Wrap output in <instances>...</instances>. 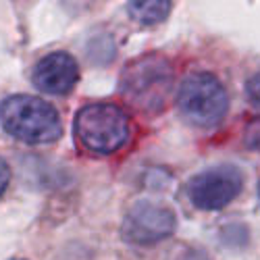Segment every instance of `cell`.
<instances>
[{
  "mask_svg": "<svg viewBox=\"0 0 260 260\" xmlns=\"http://www.w3.org/2000/svg\"><path fill=\"white\" fill-rule=\"evenodd\" d=\"M173 67L167 56L150 52L127 62L121 71L119 92L127 104L144 115H156L162 111L167 96L173 88Z\"/></svg>",
  "mask_w": 260,
  "mask_h": 260,
  "instance_id": "obj_1",
  "label": "cell"
},
{
  "mask_svg": "<svg viewBox=\"0 0 260 260\" xmlns=\"http://www.w3.org/2000/svg\"><path fill=\"white\" fill-rule=\"evenodd\" d=\"M0 123L5 132L25 144H52L62 136L56 108L38 96L15 94L0 104Z\"/></svg>",
  "mask_w": 260,
  "mask_h": 260,
  "instance_id": "obj_2",
  "label": "cell"
},
{
  "mask_svg": "<svg viewBox=\"0 0 260 260\" xmlns=\"http://www.w3.org/2000/svg\"><path fill=\"white\" fill-rule=\"evenodd\" d=\"M73 134L90 152L113 154L129 140V117L115 102H92L77 111Z\"/></svg>",
  "mask_w": 260,
  "mask_h": 260,
  "instance_id": "obj_3",
  "label": "cell"
},
{
  "mask_svg": "<svg viewBox=\"0 0 260 260\" xmlns=\"http://www.w3.org/2000/svg\"><path fill=\"white\" fill-rule=\"evenodd\" d=\"M177 106L181 117L196 127L219 125L229 108L223 83L212 73H189L177 90Z\"/></svg>",
  "mask_w": 260,
  "mask_h": 260,
  "instance_id": "obj_4",
  "label": "cell"
},
{
  "mask_svg": "<svg viewBox=\"0 0 260 260\" xmlns=\"http://www.w3.org/2000/svg\"><path fill=\"white\" fill-rule=\"evenodd\" d=\"M177 216L169 206L152 202V200H138L127 210L121 235L123 240L136 246H152L175 233Z\"/></svg>",
  "mask_w": 260,
  "mask_h": 260,
  "instance_id": "obj_5",
  "label": "cell"
},
{
  "mask_svg": "<svg viewBox=\"0 0 260 260\" xmlns=\"http://www.w3.org/2000/svg\"><path fill=\"white\" fill-rule=\"evenodd\" d=\"M244 187V177L240 169L231 165H221L202 171L187 181L185 193L193 208L198 210H221L237 198Z\"/></svg>",
  "mask_w": 260,
  "mask_h": 260,
  "instance_id": "obj_6",
  "label": "cell"
},
{
  "mask_svg": "<svg viewBox=\"0 0 260 260\" xmlns=\"http://www.w3.org/2000/svg\"><path fill=\"white\" fill-rule=\"evenodd\" d=\"M79 79L77 60L69 52H50L42 56L31 69V81L40 92H48L54 96L69 94Z\"/></svg>",
  "mask_w": 260,
  "mask_h": 260,
  "instance_id": "obj_7",
  "label": "cell"
},
{
  "mask_svg": "<svg viewBox=\"0 0 260 260\" xmlns=\"http://www.w3.org/2000/svg\"><path fill=\"white\" fill-rule=\"evenodd\" d=\"M173 3L169 0H148V3H129L127 13L142 25H158L169 17Z\"/></svg>",
  "mask_w": 260,
  "mask_h": 260,
  "instance_id": "obj_8",
  "label": "cell"
},
{
  "mask_svg": "<svg viewBox=\"0 0 260 260\" xmlns=\"http://www.w3.org/2000/svg\"><path fill=\"white\" fill-rule=\"evenodd\" d=\"M244 146L260 154V117L252 119L244 129Z\"/></svg>",
  "mask_w": 260,
  "mask_h": 260,
  "instance_id": "obj_9",
  "label": "cell"
},
{
  "mask_svg": "<svg viewBox=\"0 0 260 260\" xmlns=\"http://www.w3.org/2000/svg\"><path fill=\"white\" fill-rule=\"evenodd\" d=\"M246 96L248 100L260 108V71H256L248 81H246Z\"/></svg>",
  "mask_w": 260,
  "mask_h": 260,
  "instance_id": "obj_10",
  "label": "cell"
},
{
  "mask_svg": "<svg viewBox=\"0 0 260 260\" xmlns=\"http://www.w3.org/2000/svg\"><path fill=\"white\" fill-rule=\"evenodd\" d=\"M9 181H11V169H9V165L3 158H0V196L5 193Z\"/></svg>",
  "mask_w": 260,
  "mask_h": 260,
  "instance_id": "obj_11",
  "label": "cell"
},
{
  "mask_svg": "<svg viewBox=\"0 0 260 260\" xmlns=\"http://www.w3.org/2000/svg\"><path fill=\"white\" fill-rule=\"evenodd\" d=\"M9 260H25V258H9Z\"/></svg>",
  "mask_w": 260,
  "mask_h": 260,
  "instance_id": "obj_12",
  "label": "cell"
},
{
  "mask_svg": "<svg viewBox=\"0 0 260 260\" xmlns=\"http://www.w3.org/2000/svg\"><path fill=\"white\" fill-rule=\"evenodd\" d=\"M258 189H260V187H258Z\"/></svg>",
  "mask_w": 260,
  "mask_h": 260,
  "instance_id": "obj_13",
  "label": "cell"
}]
</instances>
